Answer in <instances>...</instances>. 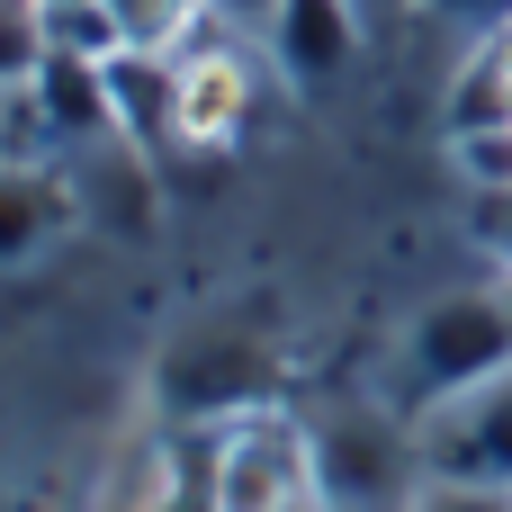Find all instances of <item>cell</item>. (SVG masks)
<instances>
[{
	"mask_svg": "<svg viewBox=\"0 0 512 512\" xmlns=\"http://www.w3.org/2000/svg\"><path fill=\"white\" fill-rule=\"evenodd\" d=\"M512 369V270H495L486 288H441L414 306L405 342H396V387H405V414L477 387Z\"/></svg>",
	"mask_w": 512,
	"mask_h": 512,
	"instance_id": "cell-1",
	"label": "cell"
},
{
	"mask_svg": "<svg viewBox=\"0 0 512 512\" xmlns=\"http://www.w3.org/2000/svg\"><path fill=\"white\" fill-rule=\"evenodd\" d=\"M306 450H315V495L333 512H405L423 486L414 414L378 405V396H342V405L306 414Z\"/></svg>",
	"mask_w": 512,
	"mask_h": 512,
	"instance_id": "cell-2",
	"label": "cell"
},
{
	"mask_svg": "<svg viewBox=\"0 0 512 512\" xmlns=\"http://www.w3.org/2000/svg\"><path fill=\"white\" fill-rule=\"evenodd\" d=\"M315 495V450H306V414L261 405L216 423V512H297Z\"/></svg>",
	"mask_w": 512,
	"mask_h": 512,
	"instance_id": "cell-3",
	"label": "cell"
},
{
	"mask_svg": "<svg viewBox=\"0 0 512 512\" xmlns=\"http://www.w3.org/2000/svg\"><path fill=\"white\" fill-rule=\"evenodd\" d=\"M423 477H468V486H512V369L441 396L414 414Z\"/></svg>",
	"mask_w": 512,
	"mask_h": 512,
	"instance_id": "cell-4",
	"label": "cell"
},
{
	"mask_svg": "<svg viewBox=\"0 0 512 512\" xmlns=\"http://www.w3.org/2000/svg\"><path fill=\"white\" fill-rule=\"evenodd\" d=\"M261 45H243V36H225V27H207L189 54H180V144L198 153V144H234L243 135V117H252V99H261Z\"/></svg>",
	"mask_w": 512,
	"mask_h": 512,
	"instance_id": "cell-5",
	"label": "cell"
},
{
	"mask_svg": "<svg viewBox=\"0 0 512 512\" xmlns=\"http://www.w3.org/2000/svg\"><path fill=\"white\" fill-rule=\"evenodd\" d=\"M162 396L180 423H234V414H261L270 405V351L234 342V333H207V342H180L171 369H162Z\"/></svg>",
	"mask_w": 512,
	"mask_h": 512,
	"instance_id": "cell-6",
	"label": "cell"
},
{
	"mask_svg": "<svg viewBox=\"0 0 512 512\" xmlns=\"http://www.w3.org/2000/svg\"><path fill=\"white\" fill-rule=\"evenodd\" d=\"M261 54H270V72H279L288 90L315 99V90H333V81L360 72V54H369V18H360L351 0H279Z\"/></svg>",
	"mask_w": 512,
	"mask_h": 512,
	"instance_id": "cell-7",
	"label": "cell"
},
{
	"mask_svg": "<svg viewBox=\"0 0 512 512\" xmlns=\"http://www.w3.org/2000/svg\"><path fill=\"white\" fill-rule=\"evenodd\" d=\"M63 189H72V216L99 225V234H153V216H162L144 144H126V135H99V144L63 153Z\"/></svg>",
	"mask_w": 512,
	"mask_h": 512,
	"instance_id": "cell-8",
	"label": "cell"
},
{
	"mask_svg": "<svg viewBox=\"0 0 512 512\" xmlns=\"http://www.w3.org/2000/svg\"><path fill=\"white\" fill-rule=\"evenodd\" d=\"M27 90H36V117H45V135H54V162L81 153V144H99V135H117V108H108V72H99V54L45 45L36 72H27Z\"/></svg>",
	"mask_w": 512,
	"mask_h": 512,
	"instance_id": "cell-9",
	"label": "cell"
},
{
	"mask_svg": "<svg viewBox=\"0 0 512 512\" xmlns=\"http://www.w3.org/2000/svg\"><path fill=\"white\" fill-rule=\"evenodd\" d=\"M72 216V189H63V162H0V279L27 270Z\"/></svg>",
	"mask_w": 512,
	"mask_h": 512,
	"instance_id": "cell-10",
	"label": "cell"
},
{
	"mask_svg": "<svg viewBox=\"0 0 512 512\" xmlns=\"http://www.w3.org/2000/svg\"><path fill=\"white\" fill-rule=\"evenodd\" d=\"M450 162L477 198H512V126H477V135H450Z\"/></svg>",
	"mask_w": 512,
	"mask_h": 512,
	"instance_id": "cell-11",
	"label": "cell"
},
{
	"mask_svg": "<svg viewBox=\"0 0 512 512\" xmlns=\"http://www.w3.org/2000/svg\"><path fill=\"white\" fill-rule=\"evenodd\" d=\"M405 512H512V486H468V477H423Z\"/></svg>",
	"mask_w": 512,
	"mask_h": 512,
	"instance_id": "cell-12",
	"label": "cell"
},
{
	"mask_svg": "<svg viewBox=\"0 0 512 512\" xmlns=\"http://www.w3.org/2000/svg\"><path fill=\"white\" fill-rule=\"evenodd\" d=\"M423 9H432L441 27H459L468 45H477V36H495V27H512V0H423Z\"/></svg>",
	"mask_w": 512,
	"mask_h": 512,
	"instance_id": "cell-13",
	"label": "cell"
},
{
	"mask_svg": "<svg viewBox=\"0 0 512 512\" xmlns=\"http://www.w3.org/2000/svg\"><path fill=\"white\" fill-rule=\"evenodd\" d=\"M270 18H279V0H207V27H225V36H243V45H261Z\"/></svg>",
	"mask_w": 512,
	"mask_h": 512,
	"instance_id": "cell-14",
	"label": "cell"
},
{
	"mask_svg": "<svg viewBox=\"0 0 512 512\" xmlns=\"http://www.w3.org/2000/svg\"><path fill=\"white\" fill-rule=\"evenodd\" d=\"M351 9H360V18H369V27H396V18H414V9H423V0H351Z\"/></svg>",
	"mask_w": 512,
	"mask_h": 512,
	"instance_id": "cell-15",
	"label": "cell"
},
{
	"mask_svg": "<svg viewBox=\"0 0 512 512\" xmlns=\"http://www.w3.org/2000/svg\"><path fill=\"white\" fill-rule=\"evenodd\" d=\"M297 512H333V504H324V495H306V504H297Z\"/></svg>",
	"mask_w": 512,
	"mask_h": 512,
	"instance_id": "cell-16",
	"label": "cell"
}]
</instances>
